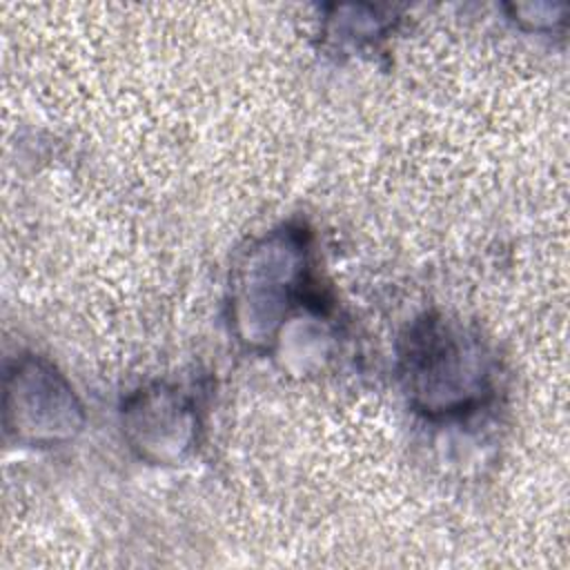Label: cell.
<instances>
[{"label": "cell", "instance_id": "6da1fadb", "mask_svg": "<svg viewBox=\"0 0 570 570\" xmlns=\"http://www.w3.org/2000/svg\"><path fill=\"white\" fill-rule=\"evenodd\" d=\"M401 376L414 405L428 414L465 412L490 392L483 343L443 316H425L410 327L401 350Z\"/></svg>", "mask_w": 570, "mask_h": 570}]
</instances>
